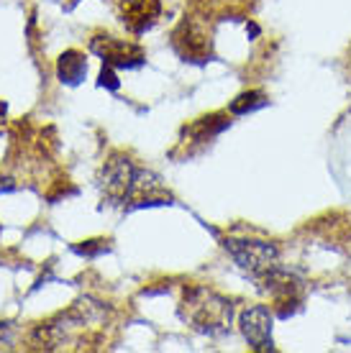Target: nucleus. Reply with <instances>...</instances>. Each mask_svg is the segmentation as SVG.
Returning a JSON list of instances; mask_svg holds the SVG:
<instances>
[{
	"label": "nucleus",
	"mask_w": 351,
	"mask_h": 353,
	"mask_svg": "<svg viewBox=\"0 0 351 353\" xmlns=\"http://www.w3.org/2000/svg\"><path fill=\"white\" fill-rule=\"evenodd\" d=\"M103 194L111 205L126 208H144V205H162L169 200L162 179L154 172L139 169L126 157H113L103 169Z\"/></svg>",
	"instance_id": "1"
},
{
	"label": "nucleus",
	"mask_w": 351,
	"mask_h": 353,
	"mask_svg": "<svg viewBox=\"0 0 351 353\" xmlns=\"http://www.w3.org/2000/svg\"><path fill=\"white\" fill-rule=\"evenodd\" d=\"M182 318L200 333H223L231 323V302L223 300L208 287H190L184 290Z\"/></svg>",
	"instance_id": "2"
},
{
	"label": "nucleus",
	"mask_w": 351,
	"mask_h": 353,
	"mask_svg": "<svg viewBox=\"0 0 351 353\" xmlns=\"http://www.w3.org/2000/svg\"><path fill=\"white\" fill-rule=\"evenodd\" d=\"M226 251L244 272L254 274L256 279L269 272L277 259V248L267 241H226Z\"/></svg>",
	"instance_id": "3"
},
{
	"label": "nucleus",
	"mask_w": 351,
	"mask_h": 353,
	"mask_svg": "<svg viewBox=\"0 0 351 353\" xmlns=\"http://www.w3.org/2000/svg\"><path fill=\"white\" fill-rule=\"evenodd\" d=\"M90 49L103 59L106 67H118V70H133L144 64V49L133 41H123V39H115V36H95L90 41Z\"/></svg>",
	"instance_id": "4"
},
{
	"label": "nucleus",
	"mask_w": 351,
	"mask_h": 353,
	"mask_svg": "<svg viewBox=\"0 0 351 353\" xmlns=\"http://www.w3.org/2000/svg\"><path fill=\"white\" fill-rule=\"evenodd\" d=\"M175 46L180 57H184V62H205L211 57V31L200 21L187 18L175 31Z\"/></svg>",
	"instance_id": "5"
},
{
	"label": "nucleus",
	"mask_w": 351,
	"mask_h": 353,
	"mask_svg": "<svg viewBox=\"0 0 351 353\" xmlns=\"http://www.w3.org/2000/svg\"><path fill=\"white\" fill-rule=\"evenodd\" d=\"M162 16V0H121L118 18L131 34L141 36L149 31Z\"/></svg>",
	"instance_id": "6"
},
{
	"label": "nucleus",
	"mask_w": 351,
	"mask_h": 353,
	"mask_svg": "<svg viewBox=\"0 0 351 353\" xmlns=\"http://www.w3.org/2000/svg\"><path fill=\"white\" fill-rule=\"evenodd\" d=\"M241 333L254 351L272 348V315L264 305H254L241 312Z\"/></svg>",
	"instance_id": "7"
},
{
	"label": "nucleus",
	"mask_w": 351,
	"mask_h": 353,
	"mask_svg": "<svg viewBox=\"0 0 351 353\" xmlns=\"http://www.w3.org/2000/svg\"><path fill=\"white\" fill-rule=\"evenodd\" d=\"M88 74V62H85V54L77 49H70L59 57L57 62V77L61 85H79Z\"/></svg>",
	"instance_id": "8"
},
{
	"label": "nucleus",
	"mask_w": 351,
	"mask_h": 353,
	"mask_svg": "<svg viewBox=\"0 0 351 353\" xmlns=\"http://www.w3.org/2000/svg\"><path fill=\"white\" fill-rule=\"evenodd\" d=\"M226 125H229V121H223V115H211V118H200L198 123L187 125L184 133L193 139L190 143H205V141H211L216 133L223 131Z\"/></svg>",
	"instance_id": "9"
},
{
	"label": "nucleus",
	"mask_w": 351,
	"mask_h": 353,
	"mask_svg": "<svg viewBox=\"0 0 351 353\" xmlns=\"http://www.w3.org/2000/svg\"><path fill=\"white\" fill-rule=\"evenodd\" d=\"M267 100H264L262 92H246V95L236 97V103L231 105V113H246V110H254V108H262Z\"/></svg>",
	"instance_id": "10"
}]
</instances>
